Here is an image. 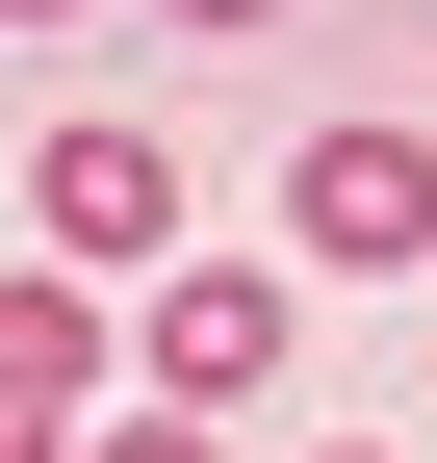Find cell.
Here are the masks:
<instances>
[{
  "mask_svg": "<svg viewBox=\"0 0 437 463\" xmlns=\"http://www.w3.org/2000/svg\"><path fill=\"white\" fill-rule=\"evenodd\" d=\"M26 232H51L78 283H103V258L154 283V232H181V155H154V129H51V155H26Z\"/></svg>",
  "mask_w": 437,
  "mask_h": 463,
  "instance_id": "cell-3",
  "label": "cell"
},
{
  "mask_svg": "<svg viewBox=\"0 0 437 463\" xmlns=\"http://www.w3.org/2000/svg\"><path fill=\"white\" fill-rule=\"evenodd\" d=\"M0 412H26V463H78V412H103V309H78V258H26V309H0Z\"/></svg>",
  "mask_w": 437,
  "mask_h": 463,
  "instance_id": "cell-4",
  "label": "cell"
},
{
  "mask_svg": "<svg viewBox=\"0 0 437 463\" xmlns=\"http://www.w3.org/2000/svg\"><path fill=\"white\" fill-rule=\"evenodd\" d=\"M129 361H154V412H257V386H284V283L257 258H154Z\"/></svg>",
  "mask_w": 437,
  "mask_h": 463,
  "instance_id": "cell-2",
  "label": "cell"
},
{
  "mask_svg": "<svg viewBox=\"0 0 437 463\" xmlns=\"http://www.w3.org/2000/svg\"><path fill=\"white\" fill-rule=\"evenodd\" d=\"M78 463H232V438H206V412H129V438H78Z\"/></svg>",
  "mask_w": 437,
  "mask_h": 463,
  "instance_id": "cell-5",
  "label": "cell"
},
{
  "mask_svg": "<svg viewBox=\"0 0 437 463\" xmlns=\"http://www.w3.org/2000/svg\"><path fill=\"white\" fill-rule=\"evenodd\" d=\"M284 232H309L335 283H437V155H412V129H309V155H284Z\"/></svg>",
  "mask_w": 437,
  "mask_h": 463,
  "instance_id": "cell-1",
  "label": "cell"
},
{
  "mask_svg": "<svg viewBox=\"0 0 437 463\" xmlns=\"http://www.w3.org/2000/svg\"><path fill=\"white\" fill-rule=\"evenodd\" d=\"M26 26H78V0H26Z\"/></svg>",
  "mask_w": 437,
  "mask_h": 463,
  "instance_id": "cell-7",
  "label": "cell"
},
{
  "mask_svg": "<svg viewBox=\"0 0 437 463\" xmlns=\"http://www.w3.org/2000/svg\"><path fill=\"white\" fill-rule=\"evenodd\" d=\"M335 463H386V438H335Z\"/></svg>",
  "mask_w": 437,
  "mask_h": 463,
  "instance_id": "cell-8",
  "label": "cell"
},
{
  "mask_svg": "<svg viewBox=\"0 0 437 463\" xmlns=\"http://www.w3.org/2000/svg\"><path fill=\"white\" fill-rule=\"evenodd\" d=\"M181 26H284V0H181Z\"/></svg>",
  "mask_w": 437,
  "mask_h": 463,
  "instance_id": "cell-6",
  "label": "cell"
}]
</instances>
